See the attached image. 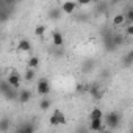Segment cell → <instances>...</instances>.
I'll use <instances>...</instances> for the list:
<instances>
[{
  "label": "cell",
  "mask_w": 133,
  "mask_h": 133,
  "mask_svg": "<svg viewBox=\"0 0 133 133\" xmlns=\"http://www.w3.org/2000/svg\"><path fill=\"white\" fill-rule=\"evenodd\" d=\"M94 68V63L92 61H86L85 64H83V71H91Z\"/></svg>",
  "instance_id": "obj_24"
},
{
  "label": "cell",
  "mask_w": 133,
  "mask_h": 133,
  "mask_svg": "<svg viewBox=\"0 0 133 133\" xmlns=\"http://www.w3.org/2000/svg\"><path fill=\"white\" fill-rule=\"evenodd\" d=\"M17 49H19L21 52H30V50H31V44H30V41H27V39H21L19 44H17Z\"/></svg>",
  "instance_id": "obj_13"
},
{
  "label": "cell",
  "mask_w": 133,
  "mask_h": 133,
  "mask_svg": "<svg viewBox=\"0 0 133 133\" xmlns=\"http://www.w3.org/2000/svg\"><path fill=\"white\" fill-rule=\"evenodd\" d=\"M103 124H105V127H107V128H111V130H113V128H117V127H119V124H121V114H119L117 111L107 113Z\"/></svg>",
  "instance_id": "obj_1"
},
{
  "label": "cell",
  "mask_w": 133,
  "mask_h": 133,
  "mask_svg": "<svg viewBox=\"0 0 133 133\" xmlns=\"http://www.w3.org/2000/svg\"><path fill=\"white\" fill-rule=\"evenodd\" d=\"M45 31H47V27H45V25H38V27L35 28V35H36L38 38L44 36V35H45Z\"/></svg>",
  "instance_id": "obj_22"
},
{
  "label": "cell",
  "mask_w": 133,
  "mask_h": 133,
  "mask_svg": "<svg viewBox=\"0 0 133 133\" xmlns=\"http://www.w3.org/2000/svg\"><path fill=\"white\" fill-rule=\"evenodd\" d=\"M10 127H11V119L10 117H2V119H0V131H2V133L8 131Z\"/></svg>",
  "instance_id": "obj_11"
},
{
  "label": "cell",
  "mask_w": 133,
  "mask_h": 133,
  "mask_svg": "<svg viewBox=\"0 0 133 133\" xmlns=\"http://www.w3.org/2000/svg\"><path fill=\"white\" fill-rule=\"evenodd\" d=\"M35 131H36V125L31 121L22 122L16 127V133H35Z\"/></svg>",
  "instance_id": "obj_5"
},
{
  "label": "cell",
  "mask_w": 133,
  "mask_h": 133,
  "mask_svg": "<svg viewBox=\"0 0 133 133\" xmlns=\"http://www.w3.org/2000/svg\"><path fill=\"white\" fill-rule=\"evenodd\" d=\"M113 44H114L116 49H117L119 45H122V44H124V36H122V35H113Z\"/></svg>",
  "instance_id": "obj_20"
},
{
  "label": "cell",
  "mask_w": 133,
  "mask_h": 133,
  "mask_svg": "<svg viewBox=\"0 0 133 133\" xmlns=\"http://www.w3.org/2000/svg\"><path fill=\"white\" fill-rule=\"evenodd\" d=\"M50 83H49V80L47 78H39V82H38V85H36V91H38V94L39 96H47L49 92H50Z\"/></svg>",
  "instance_id": "obj_3"
},
{
  "label": "cell",
  "mask_w": 133,
  "mask_h": 133,
  "mask_svg": "<svg viewBox=\"0 0 133 133\" xmlns=\"http://www.w3.org/2000/svg\"><path fill=\"white\" fill-rule=\"evenodd\" d=\"M89 119H103V111H102L99 107L92 108L91 113H89Z\"/></svg>",
  "instance_id": "obj_14"
},
{
  "label": "cell",
  "mask_w": 133,
  "mask_h": 133,
  "mask_svg": "<svg viewBox=\"0 0 133 133\" xmlns=\"http://www.w3.org/2000/svg\"><path fill=\"white\" fill-rule=\"evenodd\" d=\"M103 44H105L107 50H110V52H113V50L116 49L114 44H113V33H108V35L103 36Z\"/></svg>",
  "instance_id": "obj_10"
},
{
  "label": "cell",
  "mask_w": 133,
  "mask_h": 133,
  "mask_svg": "<svg viewBox=\"0 0 133 133\" xmlns=\"http://www.w3.org/2000/svg\"><path fill=\"white\" fill-rule=\"evenodd\" d=\"M24 78H25L27 82H33V80L36 78V71L27 68V71H25V74H24Z\"/></svg>",
  "instance_id": "obj_17"
},
{
  "label": "cell",
  "mask_w": 133,
  "mask_h": 133,
  "mask_svg": "<svg viewBox=\"0 0 133 133\" xmlns=\"http://www.w3.org/2000/svg\"><path fill=\"white\" fill-rule=\"evenodd\" d=\"M131 35H133V24L127 25V36H131Z\"/></svg>",
  "instance_id": "obj_25"
},
{
  "label": "cell",
  "mask_w": 133,
  "mask_h": 133,
  "mask_svg": "<svg viewBox=\"0 0 133 133\" xmlns=\"http://www.w3.org/2000/svg\"><path fill=\"white\" fill-rule=\"evenodd\" d=\"M21 82H22V75H21L19 72H16V71H13L11 75H8V78H6V83H8L13 89H17V88L21 86Z\"/></svg>",
  "instance_id": "obj_4"
},
{
  "label": "cell",
  "mask_w": 133,
  "mask_h": 133,
  "mask_svg": "<svg viewBox=\"0 0 133 133\" xmlns=\"http://www.w3.org/2000/svg\"><path fill=\"white\" fill-rule=\"evenodd\" d=\"M17 100L21 103H28L31 100V91L30 89H21V92L17 94Z\"/></svg>",
  "instance_id": "obj_9"
},
{
  "label": "cell",
  "mask_w": 133,
  "mask_h": 133,
  "mask_svg": "<svg viewBox=\"0 0 133 133\" xmlns=\"http://www.w3.org/2000/svg\"><path fill=\"white\" fill-rule=\"evenodd\" d=\"M0 77H2V71H0Z\"/></svg>",
  "instance_id": "obj_26"
},
{
  "label": "cell",
  "mask_w": 133,
  "mask_h": 133,
  "mask_svg": "<svg viewBox=\"0 0 133 133\" xmlns=\"http://www.w3.org/2000/svg\"><path fill=\"white\" fill-rule=\"evenodd\" d=\"M66 124V116L61 110H55L53 114L50 116V125L56 127V125H64Z\"/></svg>",
  "instance_id": "obj_2"
},
{
  "label": "cell",
  "mask_w": 133,
  "mask_h": 133,
  "mask_svg": "<svg viewBox=\"0 0 133 133\" xmlns=\"http://www.w3.org/2000/svg\"><path fill=\"white\" fill-rule=\"evenodd\" d=\"M124 24H125V17H124V14H122V13H117V14L113 17V25L119 27V25H124Z\"/></svg>",
  "instance_id": "obj_16"
},
{
  "label": "cell",
  "mask_w": 133,
  "mask_h": 133,
  "mask_svg": "<svg viewBox=\"0 0 133 133\" xmlns=\"http://www.w3.org/2000/svg\"><path fill=\"white\" fill-rule=\"evenodd\" d=\"M39 58L38 56H31L30 59H28V63H27V66H28V69H33V71H36L38 68H39Z\"/></svg>",
  "instance_id": "obj_15"
},
{
  "label": "cell",
  "mask_w": 133,
  "mask_h": 133,
  "mask_svg": "<svg viewBox=\"0 0 133 133\" xmlns=\"http://www.w3.org/2000/svg\"><path fill=\"white\" fill-rule=\"evenodd\" d=\"M52 41H53V45H55L56 49H61L63 44H64V36H63V33H61V31H53Z\"/></svg>",
  "instance_id": "obj_8"
},
{
  "label": "cell",
  "mask_w": 133,
  "mask_h": 133,
  "mask_svg": "<svg viewBox=\"0 0 133 133\" xmlns=\"http://www.w3.org/2000/svg\"><path fill=\"white\" fill-rule=\"evenodd\" d=\"M89 92H91V96H92L94 99H100V97H102V92H100L99 86H96V85L89 88Z\"/></svg>",
  "instance_id": "obj_21"
},
{
  "label": "cell",
  "mask_w": 133,
  "mask_h": 133,
  "mask_svg": "<svg viewBox=\"0 0 133 133\" xmlns=\"http://www.w3.org/2000/svg\"><path fill=\"white\" fill-rule=\"evenodd\" d=\"M122 63H124V66H125V68H130V66H131V63H133V52H128V53L124 56Z\"/></svg>",
  "instance_id": "obj_19"
},
{
  "label": "cell",
  "mask_w": 133,
  "mask_h": 133,
  "mask_svg": "<svg viewBox=\"0 0 133 133\" xmlns=\"http://www.w3.org/2000/svg\"><path fill=\"white\" fill-rule=\"evenodd\" d=\"M50 105H52V100H50V99H47V97H44V99L39 102V108H41L42 111H47V110L50 108Z\"/></svg>",
  "instance_id": "obj_18"
},
{
  "label": "cell",
  "mask_w": 133,
  "mask_h": 133,
  "mask_svg": "<svg viewBox=\"0 0 133 133\" xmlns=\"http://www.w3.org/2000/svg\"><path fill=\"white\" fill-rule=\"evenodd\" d=\"M107 127H105V124H103V119H91V122H89V130L91 131H97V133H100V131H103Z\"/></svg>",
  "instance_id": "obj_6"
},
{
  "label": "cell",
  "mask_w": 133,
  "mask_h": 133,
  "mask_svg": "<svg viewBox=\"0 0 133 133\" xmlns=\"http://www.w3.org/2000/svg\"><path fill=\"white\" fill-rule=\"evenodd\" d=\"M10 89H13V88L6 83V80H5V82H0V94H3V96H5Z\"/></svg>",
  "instance_id": "obj_23"
},
{
  "label": "cell",
  "mask_w": 133,
  "mask_h": 133,
  "mask_svg": "<svg viewBox=\"0 0 133 133\" xmlns=\"http://www.w3.org/2000/svg\"><path fill=\"white\" fill-rule=\"evenodd\" d=\"M61 14H63V13H61V10H59L58 6H55V8H50V10H49V17H50L52 21H58V19L61 17Z\"/></svg>",
  "instance_id": "obj_12"
},
{
  "label": "cell",
  "mask_w": 133,
  "mask_h": 133,
  "mask_svg": "<svg viewBox=\"0 0 133 133\" xmlns=\"http://www.w3.org/2000/svg\"><path fill=\"white\" fill-rule=\"evenodd\" d=\"M77 5L78 3H75V2H64L63 5H61V13H66V14H72V13H75V8H77Z\"/></svg>",
  "instance_id": "obj_7"
}]
</instances>
